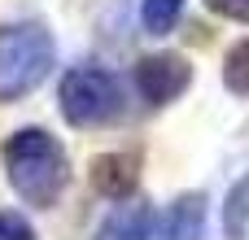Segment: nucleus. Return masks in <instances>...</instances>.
Masks as SVG:
<instances>
[{
  "instance_id": "nucleus-1",
  "label": "nucleus",
  "mask_w": 249,
  "mask_h": 240,
  "mask_svg": "<svg viewBox=\"0 0 249 240\" xmlns=\"http://www.w3.org/2000/svg\"><path fill=\"white\" fill-rule=\"evenodd\" d=\"M4 175H9V188L26 206L48 210V206H57V197L70 184V157L53 131L18 127L4 140Z\"/></svg>"
},
{
  "instance_id": "nucleus-2",
  "label": "nucleus",
  "mask_w": 249,
  "mask_h": 240,
  "mask_svg": "<svg viewBox=\"0 0 249 240\" xmlns=\"http://www.w3.org/2000/svg\"><path fill=\"white\" fill-rule=\"evenodd\" d=\"M53 61H57V44L44 22L35 17L4 22L0 26V105L31 96L53 74Z\"/></svg>"
},
{
  "instance_id": "nucleus-3",
  "label": "nucleus",
  "mask_w": 249,
  "mask_h": 240,
  "mask_svg": "<svg viewBox=\"0 0 249 240\" xmlns=\"http://www.w3.org/2000/svg\"><path fill=\"white\" fill-rule=\"evenodd\" d=\"M57 105L70 127L92 131V127H109L114 118H123L127 92H123V79L105 66H70L57 83Z\"/></svg>"
},
{
  "instance_id": "nucleus-4",
  "label": "nucleus",
  "mask_w": 249,
  "mask_h": 240,
  "mask_svg": "<svg viewBox=\"0 0 249 240\" xmlns=\"http://www.w3.org/2000/svg\"><path fill=\"white\" fill-rule=\"evenodd\" d=\"M193 66L184 52H149L136 61V92L149 105H171L179 92H188Z\"/></svg>"
},
{
  "instance_id": "nucleus-5",
  "label": "nucleus",
  "mask_w": 249,
  "mask_h": 240,
  "mask_svg": "<svg viewBox=\"0 0 249 240\" xmlns=\"http://www.w3.org/2000/svg\"><path fill=\"white\" fill-rule=\"evenodd\" d=\"M140 184V149H114L92 157V188L109 201H131Z\"/></svg>"
},
{
  "instance_id": "nucleus-6",
  "label": "nucleus",
  "mask_w": 249,
  "mask_h": 240,
  "mask_svg": "<svg viewBox=\"0 0 249 240\" xmlns=\"http://www.w3.org/2000/svg\"><path fill=\"white\" fill-rule=\"evenodd\" d=\"M201 232H206V197L179 192L158 223V240H201Z\"/></svg>"
},
{
  "instance_id": "nucleus-7",
  "label": "nucleus",
  "mask_w": 249,
  "mask_h": 240,
  "mask_svg": "<svg viewBox=\"0 0 249 240\" xmlns=\"http://www.w3.org/2000/svg\"><path fill=\"white\" fill-rule=\"evenodd\" d=\"M149 232H153V210L149 201L131 197L96 227V240H149Z\"/></svg>"
},
{
  "instance_id": "nucleus-8",
  "label": "nucleus",
  "mask_w": 249,
  "mask_h": 240,
  "mask_svg": "<svg viewBox=\"0 0 249 240\" xmlns=\"http://www.w3.org/2000/svg\"><path fill=\"white\" fill-rule=\"evenodd\" d=\"M223 232L228 240H245L249 236V171L232 184L228 206H223Z\"/></svg>"
},
{
  "instance_id": "nucleus-9",
  "label": "nucleus",
  "mask_w": 249,
  "mask_h": 240,
  "mask_svg": "<svg viewBox=\"0 0 249 240\" xmlns=\"http://www.w3.org/2000/svg\"><path fill=\"white\" fill-rule=\"evenodd\" d=\"M223 87L232 96H249V39H236L223 57Z\"/></svg>"
},
{
  "instance_id": "nucleus-10",
  "label": "nucleus",
  "mask_w": 249,
  "mask_h": 240,
  "mask_svg": "<svg viewBox=\"0 0 249 240\" xmlns=\"http://www.w3.org/2000/svg\"><path fill=\"white\" fill-rule=\"evenodd\" d=\"M179 13H184V0H140V22H144L149 35H166V31H175Z\"/></svg>"
},
{
  "instance_id": "nucleus-11",
  "label": "nucleus",
  "mask_w": 249,
  "mask_h": 240,
  "mask_svg": "<svg viewBox=\"0 0 249 240\" xmlns=\"http://www.w3.org/2000/svg\"><path fill=\"white\" fill-rule=\"evenodd\" d=\"M0 240H39L31 219H22L18 210H0Z\"/></svg>"
},
{
  "instance_id": "nucleus-12",
  "label": "nucleus",
  "mask_w": 249,
  "mask_h": 240,
  "mask_svg": "<svg viewBox=\"0 0 249 240\" xmlns=\"http://www.w3.org/2000/svg\"><path fill=\"white\" fill-rule=\"evenodd\" d=\"M219 17H232V22H249V0H206Z\"/></svg>"
}]
</instances>
